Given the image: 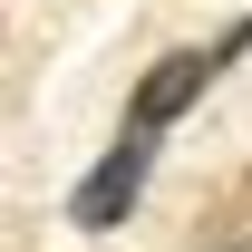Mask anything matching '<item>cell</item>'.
<instances>
[{"label":"cell","mask_w":252,"mask_h":252,"mask_svg":"<svg viewBox=\"0 0 252 252\" xmlns=\"http://www.w3.org/2000/svg\"><path fill=\"white\" fill-rule=\"evenodd\" d=\"M252 49V20H223L204 49H165L146 78H136V97H126V126H146V136H165V126L185 117V107H204V88H214L223 68Z\"/></svg>","instance_id":"1"},{"label":"cell","mask_w":252,"mask_h":252,"mask_svg":"<svg viewBox=\"0 0 252 252\" xmlns=\"http://www.w3.org/2000/svg\"><path fill=\"white\" fill-rule=\"evenodd\" d=\"M146 175H156V136H146V126H117V146H107V156L78 175V194H68V223H78V233H117V223L136 214Z\"/></svg>","instance_id":"2"},{"label":"cell","mask_w":252,"mask_h":252,"mask_svg":"<svg viewBox=\"0 0 252 252\" xmlns=\"http://www.w3.org/2000/svg\"><path fill=\"white\" fill-rule=\"evenodd\" d=\"M194 252H252V165L214 185V204L194 223Z\"/></svg>","instance_id":"3"}]
</instances>
